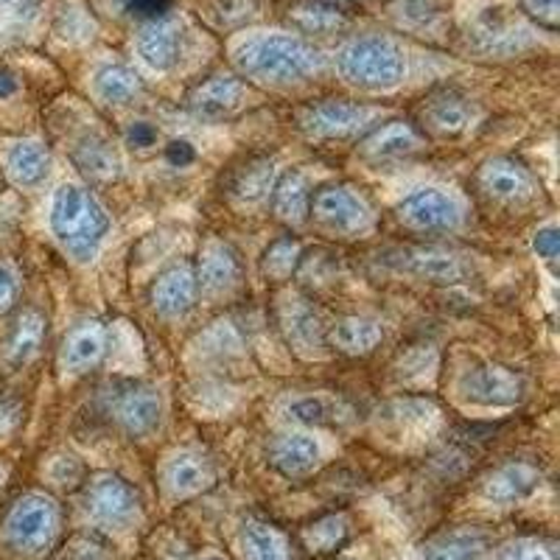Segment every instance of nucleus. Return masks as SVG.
Returning a JSON list of instances; mask_svg holds the SVG:
<instances>
[{"label": "nucleus", "mask_w": 560, "mask_h": 560, "mask_svg": "<svg viewBox=\"0 0 560 560\" xmlns=\"http://www.w3.org/2000/svg\"><path fill=\"white\" fill-rule=\"evenodd\" d=\"M233 68L247 84L287 90L319 79L328 57L314 39L289 32H255L238 39L230 51Z\"/></svg>", "instance_id": "f257e3e1"}, {"label": "nucleus", "mask_w": 560, "mask_h": 560, "mask_svg": "<svg viewBox=\"0 0 560 560\" xmlns=\"http://www.w3.org/2000/svg\"><path fill=\"white\" fill-rule=\"evenodd\" d=\"M48 228L70 261L93 264L104 249L113 230L107 208L90 191V185L68 179L59 183L48 205Z\"/></svg>", "instance_id": "f03ea898"}, {"label": "nucleus", "mask_w": 560, "mask_h": 560, "mask_svg": "<svg viewBox=\"0 0 560 560\" xmlns=\"http://www.w3.org/2000/svg\"><path fill=\"white\" fill-rule=\"evenodd\" d=\"M407 51L387 34H359L345 39L334 54V70L359 93H389L407 79Z\"/></svg>", "instance_id": "7ed1b4c3"}, {"label": "nucleus", "mask_w": 560, "mask_h": 560, "mask_svg": "<svg viewBox=\"0 0 560 560\" xmlns=\"http://www.w3.org/2000/svg\"><path fill=\"white\" fill-rule=\"evenodd\" d=\"M308 219L323 233L339 238H364L376 228V213L362 191L345 183H325L312 194Z\"/></svg>", "instance_id": "20e7f679"}, {"label": "nucleus", "mask_w": 560, "mask_h": 560, "mask_svg": "<svg viewBox=\"0 0 560 560\" xmlns=\"http://www.w3.org/2000/svg\"><path fill=\"white\" fill-rule=\"evenodd\" d=\"M382 109L370 104L348 102V98H323L298 109V129L303 138L328 143V140H350L370 132L382 118Z\"/></svg>", "instance_id": "39448f33"}, {"label": "nucleus", "mask_w": 560, "mask_h": 560, "mask_svg": "<svg viewBox=\"0 0 560 560\" xmlns=\"http://www.w3.org/2000/svg\"><path fill=\"white\" fill-rule=\"evenodd\" d=\"M398 222L415 233H454L465 222V205L452 188L423 185L398 202Z\"/></svg>", "instance_id": "423d86ee"}, {"label": "nucleus", "mask_w": 560, "mask_h": 560, "mask_svg": "<svg viewBox=\"0 0 560 560\" xmlns=\"http://www.w3.org/2000/svg\"><path fill=\"white\" fill-rule=\"evenodd\" d=\"M59 529V508L51 497L28 493L18 499L3 522V535L20 552H43L51 547L54 535Z\"/></svg>", "instance_id": "0eeeda50"}, {"label": "nucleus", "mask_w": 560, "mask_h": 560, "mask_svg": "<svg viewBox=\"0 0 560 560\" xmlns=\"http://www.w3.org/2000/svg\"><path fill=\"white\" fill-rule=\"evenodd\" d=\"M185 28L177 14H154L143 20L135 34V54L140 65L152 73H172L183 59Z\"/></svg>", "instance_id": "6e6552de"}, {"label": "nucleus", "mask_w": 560, "mask_h": 560, "mask_svg": "<svg viewBox=\"0 0 560 560\" xmlns=\"http://www.w3.org/2000/svg\"><path fill=\"white\" fill-rule=\"evenodd\" d=\"M459 393L468 404L488 409L516 407L524 398V378L513 368L499 362H482L477 368L465 370L459 378Z\"/></svg>", "instance_id": "1a4fd4ad"}, {"label": "nucleus", "mask_w": 560, "mask_h": 560, "mask_svg": "<svg viewBox=\"0 0 560 560\" xmlns=\"http://www.w3.org/2000/svg\"><path fill=\"white\" fill-rule=\"evenodd\" d=\"M84 504H88L90 516L107 529H127L140 516L138 493L127 479L115 477V474H98L88 485Z\"/></svg>", "instance_id": "9d476101"}, {"label": "nucleus", "mask_w": 560, "mask_h": 560, "mask_svg": "<svg viewBox=\"0 0 560 560\" xmlns=\"http://www.w3.org/2000/svg\"><path fill=\"white\" fill-rule=\"evenodd\" d=\"M109 412L129 438H149L163 420V395L149 384H127L113 393Z\"/></svg>", "instance_id": "9b49d317"}, {"label": "nucleus", "mask_w": 560, "mask_h": 560, "mask_svg": "<svg viewBox=\"0 0 560 560\" xmlns=\"http://www.w3.org/2000/svg\"><path fill=\"white\" fill-rule=\"evenodd\" d=\"M249 102V84L242 77H210L188 93V109L202 121H224L242 113Z\"/></svg>", "instance_id": "f8f14e48"}, {"label": "nucleus", "mask_w": 560, "mask_h": 560, "mask_svg": "<svg viewBox=\"0 0 560 560\" xmlns=\"http://www.w3.org/2000/svg\"><path fill=\"white\" fill-rule=\"evenodd\" d=\"M479 191L499 205H524L535 197V177L513 158H490L477 174Z\"/></svg>", "instance_id": "ddd939ff"}, {"label": "nucleus", "mask_w": 560, "mask_h": 560, "mask_svg": "<svg viewBox=\"0 0 560 560\" xmlns=\"http://www.w3.org/2000/svg\"><path fill=\"white\" fill-rule=\"evenodd\" d=\"M149 300H152V308L163 319H179L185 314H191L199 300V283L197 272H194V264L177 261L163 269L154 278Z\"/></svg>", "instance_id": "4468645a"}, {"label": "nucleus", "mask_w": 560, "mask_h": 560, "mask_svg": "<svg viewBox=\"0 0 560 560\" xmlns=\"http://www.w3.org/2000/svg\"><path fill=\"white\" fill-rule=\"evenodd\" d=\"M387 258L395 269L429 283H459L468 278V264L463 261V255L440 247H404L389 253Z\"/></svg>", "instance_id": "2eb2a0df"}, {"label": "nucleus", "mask_w": 560, "mask_h": 560, "mask_svg": "<svg viewBox=\"0 0 560 560\" xmlns=\"http://www.w3.org/2000/svg\"><path fill=\"white\" fill-rule=\"evenodd\" d=\"M109 350V331L107 325L98 319H84V323L73 325L62 339L59 348V368L65 376L77 378L90 373L96 368Z\"/></svg>", "instance_id": "dca6fc26"}, {"label": "nucleus", "mask_w": 560, "mask_h": 560, "mask_svg": "<svg viewBox=\"0 0 560 560\" xmlns=\"http://www.w3.org/2000/svg\"><path fill=\"white\" fill-rule=\"evenodd\" d=\"M217 479L213 463L199 448H177L160 468V482L172 499H191L208 490Z\"/></svg>", "instance_id": "f3484780"}, {"label": "nucleus", "mask_w": 560, "mask_h": 560, "mask_svg": "<svg viewBox=\"0 0 560 560\" xmlns=\"http://www.w3.org/2000/svg\"><path fill=\"white\" fill-rule=\"evenodd\" d=\"M199 283V298H224L238 287L242 280V261L238 253L228 242L210 238L199 253V261L194 267Z\"/></svg>", "instance_id": "a211bd4d"}, {"label": "nucleus", "mask_w": 560, "mask_h": 560, "mask_svg": "<svg viewBox=\"0 0 560 560\" xmlns=\"http://www.w3.org/2000/svg\"><path fill=\"white\" fill-rule=\"evenodd\" d=\"M378 423L387 438L415 443V440H429L438 432L440 412L432 401H423V398H398L378 409Z\"/></svg>", "instance_id": "6ab92c4d"}, {"label": "nucleus", "mask_w": 560, "mask_h": 560, "mask_svg": "<svg viewBox=\"0 0 560 560\" xmlns=\"http://www.w3.org/2000/svg\"><path fill=\"white\" fill-rule=\"evenodd\" d=\"M283 415L300 429H345L357 418L353 407L331 393L294 395L283 407Z\"/></svg>", "instance_id": "aec40b11"}, {"label": "nucleus", "mask_w": 560, "mask_h": 560, "mask_svg": "<svg viewBox=\"0 0 560 560\" xmlns=\"http://www.w3.org/2000/svg\"><path fill=\"white\" fill-rule=\"evenodd\" d=\"M427 147V140L420 135V129L409 121H387L376 124L370 132L362 135L359 140V154L370 163H393V160H404L418 154Z\"/></svg>", "instance_id": "412c9836"}, {"label": "nucleus", "mask_w": 560, "mask_h": 560, "mask_svg": "<svg viewBox=\"0 0 560 560\" xmlns=\"http://www.w3.org/2000/svg\"><path fill=\"white\" fill-rule=\"evenodd\" d=\"M280 328L294 353H300L303 359L325 357V348H328L325 325L319 323V317L303 298L292 294L280 303Z\"/></svg>", "instance_id": "4be33fe9"}, {"label": "nucleus", "mask_w": 560, "mask_h": 560, "mask_svg": "<svg viewBox=\"0 0 560 560\" xmlns=\"http://www.w3.org/2000/svg\"><path fill=\"white\" fill-rule=\"evenodd\" d=\"M319 459H323V448L308 429H292V432L278 434L269 443V463H272L275 471L289 479L312 474Z\"/></svg>", "instance_id": "5701e85b"}, {"label": "nucleus", "mask_w": 560, "mask_h": 560, "mask_svg": "<svg viewBox=\"0 0 560 560\" xmlns=\"http://www.w3.org/2000/svg\"><path fill=\"white\" fill-rule=\"evenodd\" d=\"M479 121V107L471 98L459 96L454 90H443L423 104V127L443 138H459L471 132Z\"/></svg>", "instance_id": "b1692460"}, {"label": "nucleus", "mask_w": 560, "mask_h": 560, "mask_svg": "<svg viewBox=\"0 0 560 560\" xmlns=\"http://www.w3.org/2000/svg\"><path fill=\"white\" fill-rule=\"evenodd\" d=\"M7 177L12 179L18 188L32 191L45 183V177L51 174V152L45 147L43 140H14L12 147L7 149Z\"/></svg>", "instance_id": "393cba45"}, {"label": "nucleus", "mask_w": 560, "mask_h": 560, "mask_svg": "<svg viewBox=\"0 0 560 560\" xmlns=\"http://www.w3.org/2000/svg\"><path fill=\"white\" fill-rule=\"evenodd\" d=\"M73 163H77L79 172L90 179H98V183H109V179H118L124 172L121 152L115 149V143L109 138L98 132H88L73 143V152H70Z\"/></svg>", "instance_id": "a878e982"}, {"label": "nucleus", "mask_w": 560, "mask_h": 560, "mask_svg": "<svg viewBox=\"0 0 560 560\" xmlns=\"http://www.w3.org/2000/svg\"><path fill=\"white\" fill-rule=\"evenodd\" d=\"M325 342L345 357H368L384 342V328L373 317H339L325 328Z\"/></svg>", "instance_id": "bb28decb"}, {"label": "nucleus", "mask_w": 560, "mask_h": 560, "mask_svg": "<svg viewBox=\"0 0 560 560\" xmlns=\"http://www.w3.org/2000/svg\"><path fill=\"white\" fill-rule=\"evenodd\" d=\"M541 485V474L538 468L529 463H508L502 468H497L493 474H488L482 485V497L493 504H516L533 493L535 488Z\"/></svg>", "instance_id": "cd10ccee"}, {"label": "nucleus", "mask_w": 560, "mask_h": 560, "mask_svg": "<svg viewBox=\"0 0 560 560\" xmlns=\"http://www.w3.org/2000/svg\"><path fill=\"white\" fill-rule=\"evenodd\" d=\"M529 28L516 23L513 18L504 14H485L474 28V45L482 54H493V57H513L522 51L524 45H529Z\"/></svg>", "instance_id": "c85d7f7f"}, {"label": "nucleus", "mask_w": 560, "mask_h": 560, "mask_svg": "<svg viewBox=\"0 0 560 560\" xmlns=\"http://www.w3.org/2000/svg\"><path fill=\"white\" fill-rule=\"evenodd\" d=\"M93 96L104 104V107H127V104L138 102L143 96V79L135 68L124 62H107L93 73Z\"/></svg>", "instance_id": "c756f323"}, {"label": "nucleus", "mask_w": 560, "mask_h": 560, "mask_svg": "<svg viewBox=\"0 0 560 560\" xmlns=\"http://www.w3.org/2000/svg\"><path fill=\"white\" fill-rule=\"evenodd\" d=\"M272 199V213L278 222L289 228H300L308 222V205H312V191H308L306 177L300 172H287L275 179V188L269 194Z\"/></svg>", "instance_id": "7c9ffc66"}, {"label": "nucleus", "mask_w": 560, "mask_h": 560, "mask_svg": "<svg viewBox=\"0 0 560 560\" xmlns=\"http://www.w3.org/2000/svg\"><path fill=\"white\" fill-rule=\"evenodd\" d=\"M45 314L39 308H23L14 319L12 331H9L7 348H3V359L12 368H20V364H28L43 348L45 339Z\"/></svg>", "instance_id": "2f4dec72"}, {"label": "nucleus", "mask_w": 560, "mask_h": 560, "mask_svg": "<svg viewBox=\"0 0 560 560\" xmlns=\"http://www.w3.org/2000/svg\"><path fill=\"white\" fill-rule=\"evenodd\" d=\"M289 20L303 37H314V34L325 37V34H339L348 28L345 9L334 7L328 0H300L298 7L289 9Z\"/></svg>", "instance_id": "473e14b6"}, {"label": "nucleus", "mask_w": 560, "mask_h": 560, "mask_svg": "<svg viewBox=\"0 0 560 560\" xmlns=\"http://www.w3.org/2000/svg\"><path fill=\"white\" fill-rule=\"evenodd\" d=\"M275 179H278V172H275L272 160H253V163H247V166L233 177V191L230 194H233L242 205L269 202Z\"/></svg>", "instance_id": "72a5a7b5"}, {"label": "nucleus", "mask_w": 560, "mask_h": 560, "mask_svg": "<svg viewBox=\"0 0 560 560\" xmlns=\"http://www.w3.org/2000/svg\"><path fill=\"white\" fill-rule=\"evenodd\" d=\"M242 549L247 560H289L283 535L264 522H247L242 529Z\"/></svg>", "instance_id": "f704fd0d"}, {"label": "nucleus", "mask_w": 560, "mask_h": 560, "mask_svg": "<svg viewBox=\"0 0 560 560\" xmlns=\"http://www.w3.org/2000/svg\"><path fill=\"white\" fill-rule=\"evenodd\" d=\"M395 20L412 32H434L440 20L446 18V3L443 0H395Z\"/></svg>", "instance_id": "c9c22d12"}, {"label": "nucleus", "mask_w": 560, "mask_h": 560, "mask_svg": "<svg viewBox=\"0 0 560 560\" xmlns=\"http://www.w3.org/2000/svg\"><path fill=\"white\" fill-rule=\"evenodd\" d=\"M485 544L477 533H452L423 549V560H482Z\"/></svg>", "instance_id": "e433bc0d"}, {"label": "nucleus", "mask_w": 560, "mask_h": 560, "mask_svg": "<svg viewBox=\"0 0 560 560\" xmlns=\"http://www.w3.org/2000/svg\"><path fill=\"white\" fill-rule=\"evenodd\" d=\"M300 242H294L292 236L287 238H278L267 247L261 258V272L267 275L269 280H289L294 275L300 264Z\"/></svg>", "instance_id": "4c0bfd02"}, {"label": "nucleus", "mask_w": 560, "mask_h": 560, "mask_svg": "<svg viewBox=\"0 0 560 560\" xmlns=\"http://www.w3.org/2000/svg\"><path fill=\"white\" fill-rule=\"evenodd\" d=\"M345 533H348V524H345L342 516H328V518H319L317 524L303 533V541H306L308 549L314 552H331L342 544Z\"/></svg>", "instance_id": "58836bf2"}, {"label": "nucleus", "mask_w": 560, "mask_h": 560, "mask_svg": "<svg viewBox=\"0 0 560 560\" xmlns=\"http://www.w3.org/2000/svg\"><path fill=\"white\" fill-rule=\"evenodd\" d=\"M59 37H65L68 43H88L93 39V32H96V23L84 12L82 7H65L59 12V23H57Z\"/></svg>", "instance_id": "ea45409f"}, {"label": "nucleus", "mask_w": 560, "mask_h": 560, "mask_svg": "<svg viewBox=\"0 0 560 560\" xmlns=\"http://www.w3.org/2000/svg\"><path fill=\"white\" fill-rule=\"evenodd\" d=\"M533 249L544 264H549V267L558 261L560 230H558V222H555V219H552V222L541 224V228L535 230V233H533Z\"/></svg>", "instance_id": "a19ab883"}, {"label": "nucleus", "mask_w": 560, "mask_h": 560, "mask_svg": "<svg viewBox=\"0 0 560 560\" xmlns=\"http://www.w3.org/2000/svg\"><path fill=\"white\" fill-rule=\"evenodd\" d=\"M522 12L527 14L533 23L555 32L558 28V14H560V0H518Z\"/></svg>", "instance_id": "79ce46f5"}, {"label": "nucleus", "mask_w": 560, "mask_h": 560, "mask_svg": "<svg viewBox=\"0 0 560 560\" xmlns=\"http://www.w3.org/2000/svg\"><path fill=\"white\" fill-rule=\"evenodd\" d=\"M497 560H555V552L541 541L524 538V541H513L499 552Z\"/></svg>", "instance_id": "37998d69"}, {"label": "nucleus", "mask_w": 560, "mask_h": 560, "mask_svg": "<svg viewBox=\"0 0 560 560\" xmlns=\"http://www.w3.org/2000/svg\"><path fill=\"white\" fill-rule=\"evenodd\" d=\"M48 477L59 485V488H70L82 479V463L73 454H59L48 465Z\"/></svg>", "instance_id": "c03bdc74"}, {"label": "nucleus", "mask_w": 560, "mask_h": 560, "mask_svg": "<svg viewBox=\"0 0 560 560\" xmlns=\"http://www.w3.org/2000/svg\"><path fill=\"white\" fill-rule=\"evenodd\" d=\"M39 12V0H0V20L32 23Z\"/></svg>", "instance_id": "a18cd8bd"}, {"label": "nucleus", "mask_w": 560, "mask_h": 560, "mask_svg": "<svg viewBox=\"0 0 560 560\" xmlns=\"http://www.w3.org/2000/svg\"><path fill=\"white\" fill-rule=\"evenodd\" d=\"M20 298V278L9 264H0V314L12 312Z\"/></svg>", "instance_id": "49530a36"}, {"label": "nucleus", "mask_w": 560, "mask_h": 560, "mask_svg": "<svg viewBox=\"0 0 560 560\" xmlns=\"http://www.w3.org/2000/svg\"><path fill=\"white\" fill-rule=\"evenodd\" d=\"M20 427V404L0 395V438L12 434Z\"/></svg>", "instance_id": "de8ad7c7"}, {"label": "nucleus", "mask_w": 560, "mask_h": 560, "mask_svg": "<svg viewBox=\"0 0 560 560\" xmlns=\"http://www.w3.org/2000/svg\"><path fill=\"white\" fill-rule=\"evenodd\" d=\"M18 90H20L18 77H14V73L9 68H0V98L14 96Z\"/></svg>", "instance_id": "09e8293b"}]
</instances>
